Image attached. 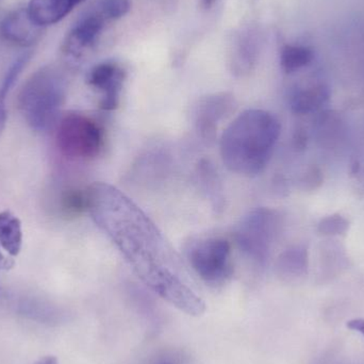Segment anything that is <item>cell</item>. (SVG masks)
Here are the masks:
<instances>
[{
  "label": "cell",
  "mask_w": 364,
  "mask_h": 364,
  "mask_svg": "<svg viewBox=\"0 0 364 364\" xmlns=\"http://www.w3.org/2000/svg\"><path fill=\"white\" fill-rule=\"evenodd\" d=\"M279 121L259 109L244 111L223 132L220 151L230 172L255 177L267 168L280 136Z\"/></svg>",
  "instance_id": "2"
},
{
  "label": "cell",
  "mask_w": 364,
  "mask_h": 364,
  "mask_svg": "<svg viewBox=\"0 0 364 364\" xmlns=\"http://www.w3.org/2000/svg\"><path fill=\"white\" fill-rule=\"evenodd\" d=\"M23 233L21 220L11 212L0 213V244L11 256H17L21 252Z\"/></svg>",
  "instance_id": "14"
},
{
  "label": "cell",
  "mask_w": 364,
  "mask_h": 364,
  "mask_svg": "<svg viewBox=\"0 0 364 364\" xmlns=\"http://www.w3.org/2000/svg\"><path fill=\"white\" fill-rule=\"evenodd\" d=\"M87 188V211L141 282L184 314H205V301L181 277L174 250L142 209L111 184Z\"/></svg>",
  "instance_id": "1"
},
{
  "label": "cell",
  "mask_w": 364,
  "mask_h": 364,
  "mask_svg": "<svg viewBox=\"0 0 364 364\" xmlns=\"http://www.w3.org/2000/svg\"><path fill=\"white\" fill-rule=\"evenodd\" d=\"M42 26L30 16L27 9L13 11L0 23V33L4 40L18 46H31L40 40Z\"/></svg>",
  "instance_id": "10"
},
{
  "label": "cell",
  "mask_w": 364,
  "mask_h": 364,
  "mask_svg": "<svg viewBox=\"0 0 364 364\" xmlns=\"http://www.w3.org/2000/svg\"><path fill=\"white\" fill-rule=\"evenodd\" d=\"M36 364H58L57 359L55 357H45V358L41 359L40 361H38Z\"/></svg>",
  "instance_id": "24"
},
{
  "label": "cell",
  "mask_w": 364,
  "mask_h": 364,
  "mask_svg": "<svg viewBox=\"0 0 364 364\" xmlns=\"http://www.w3.org/2000/svg\"><path fill=\"white\" fill-rule=\"evenodd\" d=\"M62 199L63 209L68 214H80L87 211V188L68 191Z\"/></svg>",
  "instance_id": "20"
},
{
  "label": "cell",
  "mask_w": 364,
  "mask_h": 364,
  "mask_svg": "<svg viewBox=\"0 0 364 364\" xmlns=\"http://www.w3.org/2000/svg\"><path fill=\"white\" fill-rule=\"evenodd\" d=\"M307 267V252L299 247L291 248L280 255L277 269L284 276H299Z\"/></svg>",
  "instance_id": "17"
},
{
  "label": "cell",
  "mask_w": 364,
  "mask_h": 364,
  "mask_svg": "<svg viewBox=\"0 0 364 364\" xmlns=\"http://www.w3.org/2000/svg\"><path fill=\"white\" fill-rule=\"evenodd\" d=\"M348 327L352 331H358L364 337V318H355L348 322Z\"/></svg>",
  "instance_id": "23"
},
{
  "label": "cell",
  "mask_w": 364,
  "mask_h": 364,
  "mask_svg": "<svg viewBox=\"0 0 364 364\" xmlns=\"http://www.w3.org/2000/svg\"><path fill=\"white\" fill-rule=\"evenodd\" d=\"M258 49V38L254 30L242 32L233 48V73L239 76L248 74L256 64Z\"/></svg>",
  "instance_id": "12"
},
{
  "label": "cell",
  "mask_w": 364,
  "mask_h": 364,
  "mask_svg": "<svg viewBox=\"0 0 364 364\" xmlns=\"http://www.w3.org/2000/svg\"><path fill=\"white\" fill-rule=\"evenodd\" d=\"M107 19L93 8L75 23L63 43V51L73 58H79L95 45L102 34Z\"/></svg>",
  "instance_id": "8"
},
{
  "label": "cell",
  "mask_w": 364,
  "mask_h": 364,
  "mask_svg": "<svg viewBox=\"0 0 364 364\" xmlns=\"http://www.w3.org/2000/svg\"><path fill=\"white\" fill-rule=\"evenodd\" d=\"M28 60H29V55H23L21 57H19L18 59L13 63V65L11 66L8 73H6L4 82H2L1 87H0V136H1L6 122V96H8L11 87L14 85L17 77H18L21 70H23V68H25L26 64H27Z\"/></svg>",
  "instance_id": "18"
},
{
  "label": "cell",
  "mask_w": 364,
  "mask_h": 364,
  "mask_svg": "<svg viewBox=\"0 0 364 364\" xmlns=\"http://www.w3.org/2000/svg\"><path fill=\"white\" fill-rule=\"evenodd\" d=\"M125 78V70L115 62H102L92 68L87 82L102 94V109L106 111L117 109Z\"/></svg>",
  "instance_id": "9"
},
{
  "label": "cell",
  "mask_w": 364,
  "mask_h": 364,
  "mask_svg": "<svg viewBox=\"0 0 364 364\" xmlns=\"http://www.w3.org/2000/svg\"><path fill=\"white\" fill-rule=\"evenodd\" d=\"M279 228V215L274 210L267 208L255 210L235 229L237 247L257 264H265Z\"/></svg>",
  "instance_id": "6"
},
{
  "label": "cell",
  "mask_w": 364,
  "mask_h": 364,
  "mask_svg": "<svg viewBox=\"0 0 364 364\" xmlns=\"http://www.w3.org/2000/svg\"><path fill=\"white\" fill-rule=\"evenodd\" d=\"M55 141L65 157L91 160L97 157L104 147V130L89 115L70 112L58 124Z\"/></svg>",
  "instance_id": "5"
},
{
  "label": "cell",
  "mask_w": 364,
  "mask_h": 364,
  "mask_svg": "<svg viewBox=\"0 0 364 364\" xmlns=\"http://www.w3.org/2000/svg\"><path fill=\"white\" fill-rule=\"evenodd\" d=\"M83 0H31L28 6L30 16L38 25H53L66 16Z\"/></svg>",
  "instance_id": "11"
},
{
  "label": "cell",
  "mask_w": 364,
  "mask_h": 364,
  "mask_svg": "<svg viewBox=\"0 0 364 364\" xmlns=\"http://www.w3.org/2000/svg\"><path fill=\"white\" fill-rule=\"evenodd\" d=\"M184 252L195 273L212 288L224 286L232 276L230 243L223 237L192 239Z\"/></svg>",
  "instance_id": "4"
},
{
  "label": "cell",
  "mask_w": 364,
  "mask_h": 364,
  "mask_svg": "<svg viewBox=\"0 0 364 364\" xmlns=\"http://www.w3.org/2000/svg\"><path fill=\"white\" fill-rule=\"evenodd\" d=\"M130 8V0H100L96 4V9L104 15L107 21L121 18L129 12Z\"/></svg>",
  "instance_id": "19"
},
{
  "label": "cell",
  "mask_w": 364,
  "mask_h": 364,
  "mask_svg": "<svg viewBox=\"0 0 364 364\" xmlns=\"http://www.w3.org/2000/svg\"><path fill=\"white\" fill-rule=\"evenodd\" d=\"M348 222L341 215H329L323 218L318 224V231L322 235H337L346 232Z\"/></svg>",
  "instance_id": "21"
},
{
  "label": "cell",
  "mask_w": 364,
  "mask_h": 364,
  "mask_svg": "<svg viewBox=\"0 0 364 364\" xmlns=\"http://www.w3.org/2000/svg\"><path fill=\"white\" fill-rule=\"evenodd\" d=\"M328 98V89L322 83L297 87L291 94L290 107L296 114H309L322 108Z\"/></svg>",
  "instance_id": "13"
},
{
  "label": "cell",
  "mask_w": 364,
  "mask_h": 364,
  "mask_svg": "<svg viewBox=\"0 0 364 364\" xmlns=\"http://www.w3.org/2000/svg\"><path fill=\"white\" fill-rule=\"evenodd\" d=\"M65 95L63 74L53 66H47L34 73L21 87L19 110L32 129L43 132L55 123Z\"/></svg>",
  "instance_id": "3"
},
{
  "label": "cell",
  "mask_w": 364,
  "mask_h": 364,
  "mask_svg": "<svg viewBox=\"0 0 364 364\" xmlns=\"http://www.w3.org/2000/svg\"><path fill=\"white\" fill-rule=\"evenodd\" d=\"M314 58V50L310 47L288 44L280 51V66L286 74H293L310 65Z\"/></svg>",
  "instance_id": "15"
},
{
  "label": "cell",
  "mask_w": 364,
  "mask_h": 364,
  "mask_svg": "<svg viewBox=\"0 0 364 364\" xmlns=\"http://www.w3.org/2000/svg\"><path fill=\"white\" fill-rule=\"evenodd\" d=\"M235 109V100L231 94H212L203 97L195 112V126L201 138L213 140L218 124L229 117Z\"/></svg>",
  "instance_id": "7"
},
{
  "label": "cell",
  "mask_w": 364,
  "mask_h": 364,
  "mask_svg": "<svg viewBox=\"0 0 364 364\" xmlns=\"http://www.w3.org/2000/svg\"><path fill=\"white\" fill-rule=\"evenodd\" d=\"M214 1L215 0H203V6H207V8H209V6H211L212 4H214Z\"/></svg>",
  "instance_id": "25"
},
{
  "label": "cell",
  "mask_w": 364,
  "mask_h": 364,
  "mask_svg": "<svg viewBox=\"0 0 364 364\" xmlns=\"http://www.w3.org/2000/svg\"><path fill=\"white\" fill-rule=\"evenodd\" d=\"M153 364H183L179 357L173 356V355H166V356L159 357Z\"/></svg>",
  "instance_id": "22"
},
{
  "label": "cell",
  "mask_w": 364,
  "mask_h": 364,
  "mask_svg": "<svg viewBox=\"0 0 364 364\" xmlns=\"http://www.w3.org/2000/svg\"><path fill=\"white\" fill-rule=\"evenodd\" d=\"M197 177L203 192H205L207 196H209L213 203L214 209H223L224 200H223L222 188H220V181L213 164H210L207 160H201L197 168Z\"/></svg>",
  "instance_id": "16"
},
{
  "label": "cell",
  "mask_w": 364,
  "mask_h": 364,
  "mask_svg": "<svg viewBox=\"0 0 364 364\" xmlns=\"http://www.w3.org/2000/svg\"><path fill=\"white\" fill-rule=\"evenodd\" d=\"M2 261H4V257H2L1 252H0V263H1Z\"/></svg>",
  "instance_id": "26"
}]
</instances>
